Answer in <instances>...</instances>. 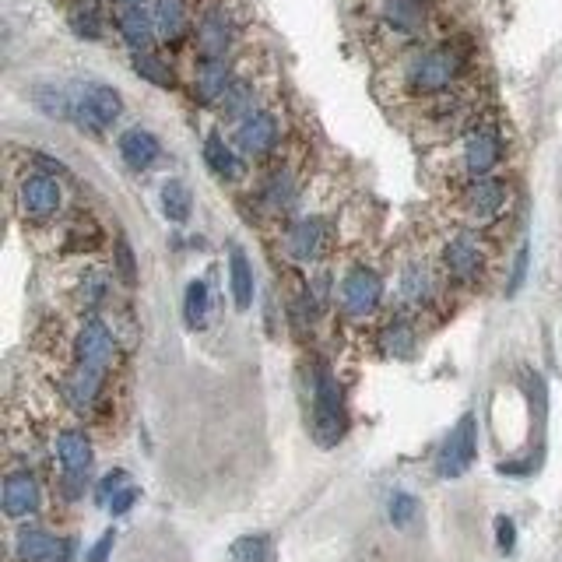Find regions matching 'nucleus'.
<instances>
[{
	"label": "nucleus",
	"instance_id": "f257e3e1",
	"mask_svg": "<svg viewBox=\"0 0 562 562\" xmlns=\"http://www.w3.org/2000/svg\"><path fill=\"white\" fill-rule=\"evenodd\" d=\"M468 74V50L457 43H418L397 53L390 67L394 95L411 106L457 92Z\"/></svg>",
	"mask_w": 562,
	"mask_h": 562
},
{
	"label": "nucleus",
	"instance_id": "f03ea898",
	"mask_svg": "<svg viewBox=\"0 0 562 562\" xmlns=\"http://www.w3.org/2000/svg\"><path fill=\"white\" fill-rule=\"evenodd\" d=\"M366 18L373 32L390 46L394 53H404L418 43H429V29H433V15H429L426 0H369Z\"/></svg>",
	"mask_w": 562,
	"mask_h": 562
},
{
	"label": "nucleus",
	"instance_id": "7ed1b4c3",
	"mask_svg": "<svg viewBox=\"0 0 562 562\" xmlns=\"http://www.w3.org/2000/svg\"><path fill=\"white\" fill-rule=\"evenodd\" d=\"M243 25H246V11L239 0H211V4H204L194 25L197 60L232 57L239 36H243Z\"/></svg>",
	"mask_w": 562,
	"mask_h": 562
},
{
	"label": "nucleus",
	"instance_id": "20e7f679",
	"mask_svg": "<svg viewBox=\"0 0 562 562\" xmlns=\"http://www.w3.org/2000/svg\"><path fill=\"white\" fill-rule=\"evenodd\" d=\"M348 433L345 390L327 362H320L313 373V440L320 447H338Z\"/></svg>",
	"mask_w": 562,
	"mask_h": 562
},
{
	"label": "nucleus",
	"instance_id": "39448f33",
	"mask_svg": "<svg viewBox=\"0 0 562 562\" xmlns=\"http://www.w3.org/2000/svg\"><path fill=\"white\" fill-rule=\"evenodd\" d=\"M485 264H489V253H485V243H482V236H478V229H471V225L454 229L440 243L443 274H447V281L461 285V289H475L485 274Z\"/></svg>",
	"mask_w": 562,
	"mask_h": 562
},
{
	"label": "nucleus",
	"instance_id": "423d86ee",
	"mask_svg": "<svg viewBox=\"0 0 562 562\" xmlns=\"http://www.w3.org/2000/svg\"><path fill=\"white\" fill-rule=\"evenodd\" d=\"M18 215L32 225H46L64 211V187L53 173L46 169H29L15 187Z\"/></svg>",
	"mask_w": 562,
	"mask_h": 562
},
{
	"label": "nucleus",
	"instance_id": "0eeeda50",
	"mask_svg": "<svg viewBox=\"0 0 562 562\" xmlns=\"http://www.w3.org/2000/svg\"><path fill=\"white\" fill-rule=\"evenodd\" d=\"M281 137H285V116H281L278 106H264L257 113H250L246 120L236 123L232 130V145L239 148L243 159L264 162L278 152Z\"/></svg>",
	"mask_w": 562,
	"mask_h": 562
},
{
	"label": "nucleus",
	"instance_id": "6e6552de",
	"mask_svg": "<svg viewBox=\"0 0 562 562\" xmlns=\"http://www.w3.org/2000/svg\"><path fill=\"white\" fill-rule=\"evenodd\" d=\"M506 155L503 134H499L496 123H482L478 120L468 134L461 137V148H457V166L468 180H478V176H492L499 169Z\"/></svg>",
	"mask_w": 562,
	"mask_h": 562
},
{
	"label": "nucleus",
	"instance_id": "1a4fd4ad",
	"mask_svg": "<svg viewBox=\"0 0 562 562\" xmlns=\"http://www.w3.org/2000/svg\"><path fill=\"white\" fill-rule=\"evenodd\" d=\"M338 303L348 320H369L383 306V278L376 267L352 264L338 281Z\"/></svg>",
	"mask_w": 562,
	"mask_h": 562
},
{
	"label": "nucleus",
	"instance_id": "9d476101",
	"mask_svg": "<svg viewBox=\"0 0 562 562\" xmlns=\"http://www.w3.org/2000/svg\"><path fill=\"white\" fill-rule=\"evenodd\" d=\"M457 208L468 218L471 229L478 225H492L506 208H510V187L499 176H478V180H468L457 197Z\"/></svg>",
	"mask_w": 562,
	"mask_h": 562
},
{
	"label": "nucleus",
	"instance_id": "9b49d317",
	"mask_svg": "<svg viewBox=\"0 0 562 562\" xmlns=\"http://www.w3.org/2000/svg\"><path fill=\"white\" fill-rule=\"evenodd\" d=\"M123 116V95L113 85L102 81H85L74 88V123L88 127L92 134L109 130Z\"/></svg>",
	"mask_w": 562,
	"mask_h": 562
},
{
	"label": "nucleus",
	"instance_id": "f8f14e48",
	"mask_svg": "<svg viewBox=\"0 0 562 562\" xmlns=\"http://www.w3.org/2000/svg\"><path fill=\"white\" fill-rule=\"evenodd\" d=\"M478 457V418L464 411L457 418V426L447 433L443 447L436 450V475L440 478H461Z\"/></svg>",
	"mask_w": 562,
	"mask_h": 562
},
{
	"label": "nucleus",
	"instance_id": "ddd939ff",
	"mask_svg": "<svg viewBox=\"0 0 562 562\" xmlns=\"http://www.w3.org/2000/svg\"><path fill=\"white\" fill-rule=\"evenodd\" d=\"M440 296V274L426 257H408L397 271V299L404 310H429Z\"/></svg>",
	"mask_w": 562,
	"mask_h": 562
},
{
	"label": "nucleus",
	"instance_id": "4468645a",
	"mask_svg": "<svg viewBox=\"0 0 562 562\" xmlns=\"http://www.w3.org/2000/svg\"><path fill=\"white\" fill-rule=\"evenodd\" d=\"M57 461H60V485L67 499H78L85 492V478L92 468V443L81 429H64L57 433Z\"/></svg>",
	"mask_w": 562,
	"mask_h": 562
},
{
	"label": "nucleus",
	"instance_id": "2eb2a0df",
	"mask_svg": "<svg viewBox=\"0 0 562 562\" xmlns=\"http://www.w3.org/2000/svg\"><path fill=\"white\" fill-rule=\"evenodd\" d=\"M116 334L99 313H88V320L78 327V338H74V362H88V366H99L113 373L116 366Z\"/></svg>",
	"mask_w": 562,
	"mask_h": 562
},
{
	"label": "nucleus",
	"instance_id": "dca6fc26",
	"mask_svg": "<svg viewBox=\"0 0 562 562\" xmlns=\"http://www.w3.org/2000/svg\"><path fill=\"white\" fill-rule=\"evenodd\" d=\"M331 239L334 236H331V222H327V218L306 215L289 229L285 250H289V257L296 260V264H317V260L327 257V250H331Z\"/></svg>",
	"mask_w": 562,
	"mask_h": 562
},
{
	"label": "nucleus",
	"instance_id": "f3484780",
	"mask_svg": "<svg viewBox=\"0 0 562 562\" xmlns=\"http://www.w3.org/2000/svg\"><path fill=\"white\" fill-rule=\"evenodd\" d=\"M299 190H303V176H299V169L278 166L260 180L257 208L264 211V215H285V211L299 201Z\"/></svg>",
	"mask_w": 562,
	"mask_h": 562
},
{
	"label": "nucleus",
	"instance_id": "a211bd4d",
	"mask_svg": "<svg viewBox=\"0 0 562 562\" xmlns=\"http://www.w3.org/2000/svg\"><path fill=\"white\" fill-rule=\"evenodd\" d=\"M106 380H109V369H99V366H88V362H74L71 373L64 376V383H60V390H64V401L71 404L74 411H92L95 404L102 401V394H106Z\"/></svg>",
	"mask_w": 562,
	"mask_h": 562
},
{
	"label": "nucleus",
	"instance_id": "6ab92c4d",
	"mask_svg": "<svg viewBox=\"0 0 562 562\" xmlns=\"http://www.w3.org/2000/svg\"><path fill=\"white\" fill-rule=\"evenodd\" d=\"M264 106H271V102H267V88H264V81H260V74L239 71V78L232 81V88L225 92V99L218 102L215 109H218L222 120L239 123V120H246L250 113H257V109H264Z\"/></svg>",
	"mask_w": 562,
	"mask_h": 562
},
{
	"label": "nucleus",
	"instance_id": "aec40b11",
	"mask_svg": "<svg viewBox=\"0 0 562 562\" xmlns=\"http://www.w3.org/2000/svg\"><path fill=\"white\" fill-rule=\"evenodd\" d=\"M15 555H18V562H71L74 541L53 538L43 527H22L15 538Z\"/></svg>",
	"mask_w": 562,
	"mask_h": 562
},
{
	"label": "nucleus",
	"instance_id": "412c9836",
	"mask_svg": "<svg viewBox=\"0 0 562 562\" xmlns=\"http://www.w3.org/2000/svg\"><path fill=\"white\" fill-rule=\"evenodd\" d=\"M236 78H239V67H236V60H232V57H225V60H197L194 99L201 102V106H218Z\"/></svg>",
	"mask_w": 562,
	"mask_h": 562
},
{
	"label": "nucleus",
	"instance_id": "4be33fe9",
	"mask_svg": "<svg viewBox=\"0 0 562 562\" xmlns=\"http://www.w3.org/2000/svg\"><path fill=\"white\" fill-rule=\"evenodd\" d=\"M152 15L162 43L180 46L187 36H194V0H152Z\"/></svg>",
	"mask_w": 562,
	"mask_h": 562
},
{
	"label": "nucleus",
	"instance_id": "5701e85b",
	"mask_svg": "<svg viewBox=\"0 0 562 562\" xmlns=\"http://www.w3.org/2000/svg\"><path fill=\"white\" fill-rule=\"evenodd\" d=\"M0 503H4V513H8L11 520H25V517H32V513H39V506H43L39 478L32 475V471H11V475L4 478V496H0Z\"/></svg>",
	"mask_w": 562,
	"mask_h": 562
},
{
	"label": "nucleus",
	"instance_id": "b1692460",
	"mask_svg": "<svg viewBox=\"0 0 562 562\" xmlns=\"http://www.w3.org/2000/svg\"><path fill=\"white\" fill-rule=\"evenodd\" d=\"M116 32H120V39L130 46V53H145L155 46V39H159V29H155V15L152 8H145V4H137V8H116Z\"/></svg>",
	"mask_w": 562,
	"mask_h": 562
},
{
	"label": "nucleus",
	"instance_id": "393cba45",
	"mask_svg": "<svg viewBox=\"0 0 562 562\" xmlns=\"http://www.w3.org/2000/svg\"><path fill=\"white\" fill-rule=\"evenodd\" d=\"M116 148H120L123 166L134 169V173H148V169L162 159L159 137H155L148 127H127L120 134V141H116Z\"/></svg>",
	"mask_w": 562,
	"mask_h": 562
},
{
	"label": "nucleus",
	"instance_id": "a878e982",
	"mask_svg": "<svg viewBox=\"0 0 562 562\" xmlns=\"http://www.w3.org/2000/svg\"><path fill=\"white\" fill-rule=\"evenodd\" d=\"M204 162H208V169L218 176V180L225 183H236L243 180L246 166H243V155H239L236 145H229L218 130H211L208 137H204Z\"/></svg>",
	"mask_w": 562,
	"mask_h": 562
},
{
	"label": "nucleus",
	"instance_id": "bb28decb",
	"mask_svg": "<svg viewBox=\"0 0 562 562\" xmlns=\"http://www.w3.org/2000/svg\"><path fill=\"white\" fill-rule=\"evenodd\" d=\"M67 25L85 43L106 39V11L99 8V0H74L71 11H67Z\"/></svg>",
	"mask_w": 562,
	"mask_h": 562
},
{
	"label": "nucleus",
	"instance_id": "cd10ccee",
	"mask_svg": "<svg viewBox=\"0 0 562 562\" xmlns=\"http://www.w3.org/2000/svg\"><path fill=\"white\" fill-rule=\"evenodd\" d=\"M229 292L236 310H250L253 306V267L246 260L243 246H229Z\"/></svg>",
	"mask_w": 562,
	"mask_h": 562
},
{
	"label": "nucleus",
	"instance_id": "c85d7f7f",
	"mask_svg": "<svg viewBox=\"0 0 562 562\" xmlns=\"http://www.w3.org/2000/svg\"><path fill=\"white\" fill-rule=\"evenodd\" d=\"M32 102L39 113H46L50 120H74V92L60 85H36L32 88Z\"/></svg>",
	"mask_w": 562,
	"mask_h": 562
},
{
	"label": "nucleus",
	"instance_id": "c756f323",
	"mask_svg": "<svg viewBox=\"0 0 562 562\" xmlns=\"http://www.w3.org/2000/svg\"><path fill=\"white\" fill-rule=\"evenodd\" d=\"M183 317H187L190 331H201L211 317V289L204 278H194L183 292Z\"/></svg>",
	"mask_w": 562,
	"mask_h": 562
},
{
	"label": "nucleus",
	"instance_id": "7c9ffc66",
	"mask_svg": "<svg viewBox=\"0 0 562 562\" xmlns=\"http://www.w3.org/2000/svg\"><path fill=\"white\" fill-rule=\"evenodd\" d=\"M380 345H383V352L394 355V359H408L418 345V334H415V327H411V320H404V317L390 320L380 334Z\"/></svg>",
	"mask_w": 562,
	"mask_h": 562
},
{
	"label": "nucleus",
	"instance_id": "2f4dec72",
	"mask_svg": "<svg viewBox=\"0 0 562 562\" xmlns=\"http://www.w3.org/2000/svg\"><path fill=\"white\" fill-rule=\"evenodd\" d=\"M159 201H162V215H166L173 225H183L190 218V204H194V197H190L187 183L166 180L159 190Z\"/></svg>",
	"mask_w": 562,
	"mask_h": 562
},
{
	"label": "nucleus",
	"instance_id": "473e14b6",
	"mask_svg": "<svg viewBox=\"0 0 562 562\" xmlns=\"http://www.w3.org/2000/svg\"><path fill=\"white\" fill-rule=\"evenodd\" d=\"M229 555H232V562H274V538L264 531L243 534V538L232 541Z\"/></svg>",
	"mask_w": 562,
	"mask_h": 562
},
{
	"label": "nucleus",
	"instance_id": "72a5a7b5",
	"mask_svg": "<svg viewBox=\"0 0 562 562\" xmlns=\"http://www.w3.org/2000/svg\"><path fill=\"white\" fill-rule=\"evenodd\" d=\"M134 71H137V78H145V81H152V85H159V88H176V74H173V67L166 64V60L159 57V53H152V50H145V53H134Z\"/></svg>",
	"mask_w": 562,
	"mask_h": 562
},
{
	"label": "nucleus",
	"instance_id": "f704fd0d",
	"mask_svg": "<svg viewBox=\"0 0 562 562\" xmlns=\"http://www.w3.org/2000/svg\"><path fill=\"white\" fill-rule=\"evenodd\" d=\"M78 299H81V306H85L88 313L99 310V306L109 299V274H102V271H88L85 278H81Z\"/></svg>",
	"mask_w": 562,
	"mask_h": 562
},
{
	"label": "nucleus",
	"instance_id": "c9c22d12",
	"mask_svg": "<svg viewBox=\"0 0 562 562\" xmlns=\"http://www.w3.org/2000/svg\"><path fill=\"white\" fill-rule=\"evenodd\" d=\"M387 517H390V524H394V527H408L411 520L418 517V499L411 496V492H404V489L390 492V499H387Z\"/></svg>",
	"mask_w": 562,
	"mask_h": 562
},
{
	"label": "nucleus",
	"instance_id": "e433bc0d",
	"mask_svg": "<svg viewBox=\"0 0 562 562\" xmlns=\"http://www.w3.org/2000/svg\"><path fill=\"white\" fill-rule=\"evenodd\" d=\"M113 271L120 274L123 285H130L134 289L137 285V257H134V246L127 243V239H116V250H113Z\"/></svg>",
	"mask_w": 562,
	"mask_h": 562
},
{
	"label": "nucleus",
	"instance_id": "4c0bfd02",
	"mask_svg": "<svg viewBox=\"0 0 562 562\" xmlns=\"http://www.w3.org/2000/svg\"><path fill=\"white\" fill-rule=\"evenodd\" d=\"M527 267H531V243H520L517 257H513L510 278H506V296H517L527 281Z\"/></svg>",
	"mask_w": 562,
	"mask_h": 562
},
{
	"label": "nucleus",
	"instance_id": "58836bf2",
	"mask_svg": "<svg viewBox=\"0 0 562 562\" xmlns=\"http://www.w3.org/2000/svg\"><path fill=\"white\" fill-rule=\"evenodd\" d=\"M123 485H130V475L127 471H109V475H102V482H99V489H95V499H99L102 506H109V499L116 496V492L123 489Z\"/></svg>",
	"mask_w": 562,
	"mask_h": 562
},
{
	"label": "nucleus",
	"instance_id": "ea45409f",
	"mask_svg": "<svg viewBox=\"0 0 562 562\" xmlns=\"http://www.w3.org/2000/svg\"><path fill=\"white\" fill-rule=\"evenodd\" d=\"M496 545L503 555H510L517 548V524L510 517H496Z\"/></svg>",
	"mask_w": 562,
	"mask_h": 562
},
{
	"label": "nucleus",
	"instance_id": "a19ab883",
	"mask_svg": "<svg viewBox=\"0 0 562 562\" xmlns=\"http://www.w3.org/2000/svg\"><path fill=\"white\" fill-rule=\"evenodd\" d=\"M137 496H141V492H137L134 485H123V489L116 492L113 499H109V513H113V517H123V513H130V510H134V503H137Z\"/></svg>",
	"mask_w": 562,
	"mask_h": 562
},
{
	"label": "nucleus",
	"instance_id": "79ce46f5",
	"mask_svg": "<svg viewBox=\"0 0 562 562\" xmlns=\"http://www.w3.org/2000/svg\"><path fill=\"white\" fill-rule=\"evenodd\" d=\"M113 541H116V531H106L99 541L92 545V552H88L85 562H109V555H113Z\"/></svg>",
	"mask_w": 562,
	"mask_h": 562
},
{
	"label": "nucleus",
	"instance_id": "37998d69",
	"mask_svg": "<svg viewBox=\"0 0 562 562\" xmlns=\"http://www.w3.org/2000/svg\"><path fill=\"white\" fill-rule=\"evenodd\" d=\"M116 8H137V4H145V0H113Z\"/></svg>",
	"mask_w": 562,
	"mask_h": 562
}]
</instances>
